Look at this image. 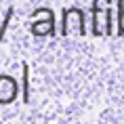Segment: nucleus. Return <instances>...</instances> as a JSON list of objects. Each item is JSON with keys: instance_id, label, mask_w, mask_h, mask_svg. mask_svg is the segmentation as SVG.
Segmentation results:
<instances>
[{"instance_id": "nucleus-1", "label": "nucleus", "mask_w": 124, "mask_h": 124, "mask_svg": "<svg viewBox=\"0 0 124 124\" xmlns=\"http://www.w3.org/2000/svg\"><path fill=\"white\" fill-rule=\"evenodd\" d=\"M59 36L67 38V36H80L86 38L88 30H86V11L80 7H65L61 11V19H59Z\"/></svg>"}, {"instance_id": "nucleus-2", "label": "nucleus", "mask_w": 124, "mask_h": 124, "mask_svg": "<svg viewBox=\"0 0 124 124\" xmlns=\"http://www.w3.org/2000/svg\"><path fill=\"white\" fill-rule=\"evenodd\" d=\"M30 32L34 38H55L59 34V23L55 19V11L51 7H38L30 15Z\"/></svg>"}, {"instance_id": "nucleus-3", "label": "nucleus", "mask_w": 124, "mask_h": 124, "mask_svg": "<svg viewBox=\"0 0 124 124\" xmlns=\"http://www.w3.org/2000/svg\"><path fill=\"white\" fill-rule=\"evenodd\" d=\"M91 36L93 38H109L114 36V11L111 7H101L99 0H93L91 7Z\"/></svg>"}, {"instance_id": "nucleus-4", "label": "nucleus", "mask_w": 124, "mask_h": 124, "mask_svg": "<svg viewBox=\"0 0 124 124\" xmlns=\"http://www.w3.org/2000/svg\"><path fill=\"white\" fill-rule=\"evenodd\" d=\"M21 86L15 76L11 74H0V105H13L19 99Z\"/></svg>"}, {"instance_id": "nucleus-5", "label": "nucleus", "mask_w": 124, "mask_h": 124, "mask_svg": "<svg viewBox=\"0 0 124 124\" xmlns=\"http://www.w3.org/2000/svg\"><path fill=\"white\" fill-rule=\"evenodd\" d=\"M21 103H30V63H21Z\"/></svg>"}, {"instance_id": "nucleus-6", "label": "nucleus", "mask_w": 124, "mask_h": 124, "mask_svg": "<svg viewBox=\"0 0 124 124\" xmlns=\"http://www.w3.org/2000/svg\"><path fill=\"white\" fill-rule=\"evenodd\" d=\"M118 4V19H116V34L124 38V0H116Z\"/></svg>"}, {"instance_id": "nucleus-7", "label": "nucleus", "mask_w": 124, "mask_h": 124, "mask_svg": "<svg viewBox=\"0 0 124 124\" xmlns=\"http://www.w3.org/2000/svg\"><path fill=\"white\" fill-rule=\"evenodd\" d=\"M13 13H15V8L8 7V8H7V15H4V21H0V44L4 42V36H7L8 23H11V19H13Z\"/></svg>"}]
</instances>
